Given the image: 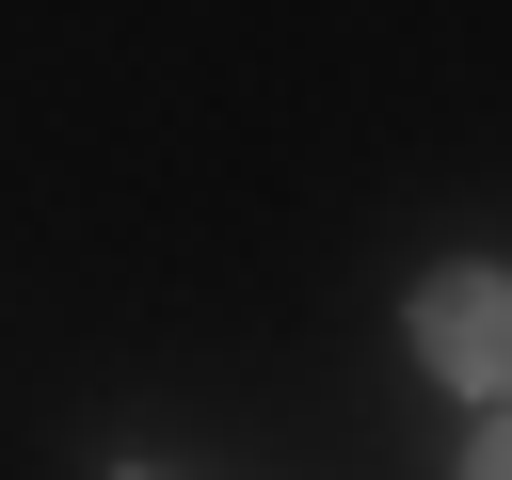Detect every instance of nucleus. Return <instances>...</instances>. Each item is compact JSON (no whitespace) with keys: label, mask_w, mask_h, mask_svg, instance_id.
Wrapping results in <instances>:
<instances>
[{"label":"nucleus","mask_w":512,"mask_h":480,"mask_svg":"<svg viewBox=\"0 0 512 480\" xmlns=\"http://www.w3.org/2000/svg\"><path fill=\"white\" fill-rule=\"evenodd\" d=\"M464 480H512V416H496V432H480V448H464Z\"/></svg>","instance_id":"2"},{"label":"nucleus","mask_w":512,"mask_h":480,"mask_svg":"<svg viewBox=\"0 0 512 480\" xmlns=\"http://www.w3.org/2000/svg\"><path fill=\"white\" fill-rule=\"evenodd\" d=\"M416 352H432V384H512V272H432Z\"/></svg>","instance_id":"1"}]
</instances>
